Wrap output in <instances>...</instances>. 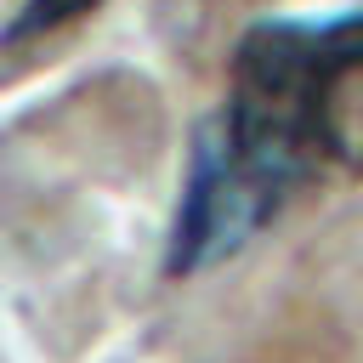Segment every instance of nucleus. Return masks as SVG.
<instances>
[{
  "instance_id": "nucleus-1",
  "label": "nucleus",
  "mask_w": 363,
  "mask_h": 363,
  "mask_svg": "<svg viewBox=\"0 0 363 363\" xmlns=\"http://www.w3.org/2000/svg\"><path fill=\"white\" fill-rule=\"evenodd\" d=\"M363 113V11L323 23L267 17L233 45L227 108L216 113L233 147L284 193L340 153Z\"/></svg>"
},
{
  "instance_id": "nucleus-2",
  "label": "nucleus",
  "mask_w": 363,
  "mask_h": 363,
  "mask_svg": "<svg viewBox=\"0 0 363 363\" xmlns=\"http://www.w3.org/2000/svg\"><path fill=\"white\" fill-rule=\"evenodd\" d=\"M284 199L289 193L233 147L227 125L204 119L193 130V147H187V176H182V199H176L164 267L176 278L216 267L221 255L244 250Z\"/></svg>"
},
{
  "instance_id": "nucleus-3",
  "label": "nucleus",
  "mask_w": 363,
  "mask_h": 363,
  "mask_svg": "<svg viewBox=\"0 0 363 363\" xmlns=\"http://www.w3.org/2000/svg\"><path fill=\"white\" fill-rule=\"evenodd\" d=\"M96 6H102V0H23L0 40H6V45L40 40V34H51V28H62V23H74V17H85V11H96Z\"/></svg>"
}]
</instances>
